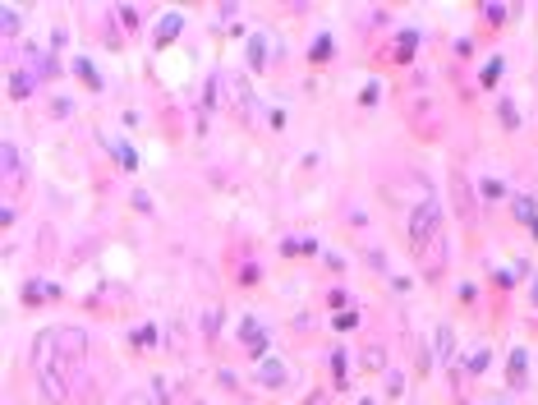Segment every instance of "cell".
Wrapping results in <instances>:
<instances>
[{
	"mask_svg": "<svg viewBox=\"0 0 538 405\" xmlns=\"http://www.w3.org/2000/svg\"><path fill=\"white\" fill-rule=\"evenodd\" d=\"M0 157H5V185H9V194H14V185H18V152H14V143H5Z\"/></svg>",
	"mask_w": 538,
	"mask_h": 405,
	"instance_id": "cell-4",
	"label": "cell"
},
{
	"mask_svg": "<svg viewBox=\"0 0 538 405\" xmlns=\"http://www.w3.org/2000/svg\"><path fill=\"white\" fill-rule=\"evenodd\" d=\"M433 244H442V207H437L433 198L414 202V212H409V249H414V258L424 263L428 254H433Z\"/></svg>",
	"mask_w": 538,
	"mask_h": 405,
	"instance_id": "cell-2",
	"label": "cell"
},
{
	"mask_svg": "<svg viewBox=\"0 0 538 405\" xmlns=\"http://www.w3.org/2000/svg\"><path fill=\"white\" fill-rule=\"evenodd\" d=\"M534 300H538V291H534Z\"/></svg>",
	"mask_w": 538,
	"mask_h": 405,
	"instance_id": "cell-8",
	"label": "cell"
},
{
	"mask_svg": "<svg viewBox=\"0 0 538 405\" xmlns=\"http://www.w3.org/2000/svg\"><path fill=\"white\" fill-rule=\"evenodd\" d=\"M258 378L267 382V387H276V382L286 378V369H281V364H262V369H258Z\"/></svg>",
	"mask_w": 538,
	"mask_h": 405,
	"instance_id": "cell-6",
	"label": "cell"
},
{
	"mask_svg": "<svg viewBox=\"0 0 538 405\" xmlns=\"http://www.w3.org/2000/svg\"><path fill=\"white\" fill-rule=\"evenodd\" d=\"M433 345H437V360H451V327H446V323L437 327V341Z\"/></svg>",
	"mask_w": 538,
	"mask_h": 405,
	"instance_id": "cell-5",
	"label": "cell"
},
{
	"mask_svg": "<svg viewBox=\"0 0 538 405\" xmlns=\"http://www.w3.org/2000/svg\"><path fill=\"white\" fill-rule=\"evenodd\" d=\"M451 189H456V207H461V221L465 226H474V207H469V185L461 171H451Z\"/></svg>",
	"mask_w": 538,
	"mask_h": 405,
	"instance_id": "cell-3",
	"label": "cell"
},
{
	"mask_svg": "<svg viewBox=\"0 0 538 405\" xmlns=\"http://www.w3.org/2000/svg\"><path fill=\"white\" fill-rule=\"evenodd\" d=\"M87 355V332L83 327H51V332H37L33 341V373H37V387L51 405H60L70 396V382L74 369L83 364Z\"/></svg>",
	"mask_w": 538,
	"mask_h": 405,
	"instance_id": "cell-1",
	"label": "cell"
},
{
	"mask_svg": "<svg viewBox=\"0 0 538 405\" xmlns=\"http://www.w3.org/2000/svg\"><path fill=\"white\" fill-rule=\"evenodd\" d=\"M124 405H148V401H143V396H129V401H124Z\"/></svg>",
	"mask_w": 538,
	"mask_h": 405,
	"instance_id": "cell-7",
	"label": "cell"
}]
</instances>
